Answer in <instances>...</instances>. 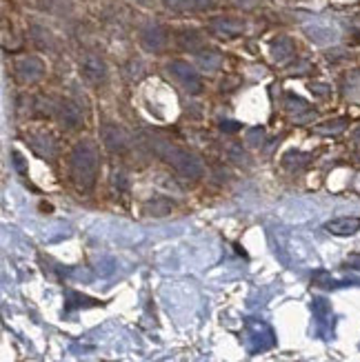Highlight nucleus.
<instances>
[{"mask_svg":"<svg viewBox=\"0 0 360 362\" xmlns=\"http://www.w3.org/2000/svg\"><path fill=\"white\" fill-rule=\"evenodd\" d=\"M81 78L89 85V87H103L107 85L109 81V69H107V62L100 54L96 52H87L83 58H81Z\"/></svg>","mask_w":360,"mask_h":362,"instance_id":"20e7f679","label":"nucleus"},{"mask_svg":"<svg viewBox=\"0 0 360 362\" xmlns=\"http://www.w3.org/2000/svg\"><path fill=\"white\" fill-rule=\"evenodd\" d=\"M171 29L167 25H163L161 21H147L140 25L138 29V45L143 47L147 54L161 56L167 52V47L171 45Z\"/></svg>","mask_w":360,"mask_h":362,"instance_id":"f03ea898","label":"nucleus"},{"mask_svg":"<svg viewBox=\"0 0 360 362\" xmlns=\"http://www.w3.org/2000/svg\"><path fill=\"white\" fill-rule=\"evenodd\" d=\"M287 109H289V114H294L296 118L301 116V112H305V114H309L311 109H309V105L303 100V98H298V96H294V93H287Z\"/></svg>","mask_w":360,"mask_h":362,"instance_id":"f3484780","label":"nucleus"},{"mask_svg":"<svg viewBox=\"0 0 360 362\" xmlns=\"http://www.w3.org/2000/svg\"><path fill=\"white\" fill-rule=\"evenodd\" d=\"M269 56L274 62H278V65H285V62L294 60V56H296V42L285 34L276 36L269 42Z\"/></svg>","mask_w":360,"mask_h":362,"instance_id":"9b49d317","label":"nucleus"},{"mask_svg":"<svg viewBox=\"0 0 360 362\" xmlns=\"http://www.w3.org/2000/svg\"><path fill=\"white\" fill-rule=\"evenodd\" d=\"M347 267H354V269H358V272H360V254L352 256V258L347 260Z\"/></svg>","mask_w":360,"mask_h":362,"instance_id":"6ab92c4d","label":"nucleus"},{"mask_svg":"<svg viewBox=\"0 0 360 362\" xmlns=\"http://www.w3.org/2000/svg\"><path fill=\"white\" fill-rule=\"evenodd\" d=\"M163 151L167 153L165 158L169 160V165L174 167L176 171H180L182 176H192V178H198V176H200L202 165H200V160L196 158V156H194L192 151L180 149V147H176V145H171V147L167 145Z\"/></svg>","mask_w":360,"mask_h":362,"instance_id":"423d86ee","label":"nucleus"},{"mask_svg":"<svg viewBox=\"0 0 360 362\" xmlns=\"http://www.w3.org/2000/svg\"><path fill=\"white\" fill-rule=\"evenodd\" d=\"M100 167V156L96 145L91 140H81L69 156V174L76 182V187H81V192H89L96 182Z\"/></svg>","mask_w":360,"mask_h":362,"instance_id":"f257e3e1","label":"nucleus"},{"mask_svg":"<svg viewBox=\"0 0 360 362\" xmlns=\"http://www.w3.org/2000/svg\"><path fill=\"white\" fill-rule=\"evenodd\" d=\"M161 3L176 13H200L209 11L218 5V0H161Z\"/></svg>","mask_w":360,"mask_h":362,"instance_id":"9d476101","label":"nucleus"},{"mask_svg":"<svg viewBox=\"0 0 360 362\" xmlns=\"http://www.w3.org/2000/svg\"><path fill=\"white\" fill-rule=\"evenodd\" d=\"M358 229H360V218H354V216H342L327 223V231L334 235H354Z\"/></svg>","mask_w":360,"mask_h":362,"instance_id":"ddd939ff","label":"nucleus"},{"mask_svg":"<svg viewBox=\"0 0 360 362\" xmlns=\"http://www.w3.org/2000/svg\"><path fill=\"white\" fill-rule=\"evenodd\" d=\"M174 40H176V45L180 47V49L192 52V54L200 52L202 47H207L205 36H202L200 31L194 29V27H182V29H178L176 34H174Z\"/></svg>","mask_w":360,"mask_h":362,"instance_id":"1a4fd4ad","label":"nucleus"},{"mask_svg":"<svg viewBox=\"0 0 360 362\" xmlns=\"http://www.w3.org/2000/svg\"><path fill=\"white\" fill-rule=\"evenodd\" d=\"M52 112L56 118H60L62 122L67 124V127H81L83 124V114L81 109H78V105L69 98H60L58 103H54Z\"/></svg>","mask_w":360,"mask_h":362,"instance_id":"6e6552de","label":"nucleus"},{"mask_svg":"<svg viewBox=\"0 0 360 362\" xmlns=\"http://www.w3.org/2000/svg\"><path fill=\"white\" fill-rule=\"evenodd\" d=\"M305 34L316 45H332L338 38V29L330 23H314L305 29Z\"/></svg>","mask_w":360,"mask_h":362,"instance_id":"f8f14e48","label":"nucleus"},{"mask_svg":"<svg viewBox=\"0 0 360 362\" xmlns=\"http://www.w3.org/2000/svg\"><path fill=\"white\" fill-rule=\"evenodd\" d=\"M31 40H34V45L42 47V49H52V47H54L52 34L47 29H42V27H34V29H31Z\"/></svg>","mask_w":360,"mask_h":362,"instance_id":"dca6fc26","label":"nucleus"},{"mask_svg":"<svg viewBox=\"0 0 360 362\" xmlns=\"http://www.w3.org/2000/svg\"><path fill=\"white\" fill-rule=\"evenodd\" d=\"M45 74H47V67H45L42 58H38V56H21L13 62V78L21 85L40 83Z\"/></svg>","mask_w":360,"mask_h":362,"instance_id":"39448f33","label":"nucleus"},{"mask_svg":"<svg viewBox=\"0 0 360 362\" xmlns=\"http://www.w3.org/2000/svg\"><path fill=\"white\" fill-rule=\"evenodd\" d=\"M354 138H356V140H360V129H356V134H354Z\"/></svg>","mask_w":360,"mask_h":362,"instance_id":"412c9836","label":"nucleus"},{"mask_svg":"<svg viewBox=\"0 0 360 362\" xmlns=\"http://www.w3.org/2000/svg\"><path fill=\"white\" fill-rule=\"evenodd\" d=\"M103 140L105 143L112 147V149H118V147H122L124 145V132L122 129H118V127H112V124H107V127H103Z\"/></svg>","mask_w":360,"mask_h":362,"instance_id":"2eb2a0df","label":"nucleus"},{"mask_svg":"<svg viewBox=\"0 0 360 362\" xmlns=\"http://www.w3.org/2000/svg\"><path fill=\"white\" fill-rule=\"evenodd\" d=\"M167 74L171 76L178 87H182L187 93H200L202 91V78L194 65L187 60H169L167 62Z\"/></svg>","mask_w":360,"mask_h":362,"instance_id":"7ed1b4c3","label":"nucleus"},{"mask_svg":"<svg viewBox=\"0 0 360 362\" xmlns=\"http://www.w3.org/2000/svg\"><path fill=\"white\" fill-rule=\"evenodd\" d=\"M136 5H140V7H153L156 3H158V0H134Z\"/></svg>","mask_w":360,"mask_h":362,"instance_id":"aec40b11","label":"nucleus"},{"mask_svg":"<svg viewBox=\"0 0 360 362\" xmlns=\"http://www.w3.org/2000/svg\"><path fill=\"white\" fill-rule=\"evenodd\" d=\"M194 58H196V62L205 71H216L218 67L223 65V54L218 52V49H214V47H209V45L202 47L200 52H196Z\"/></svg>","mask_w":360,"mask_h":362,"instance_id":"4468645a","label":"nucleus"},{"mask_svg":"<svg viewBox=\"0 0 360 362\" xmlns=\"http://www.w3.org/2000/svg\"><path fill=\"white\" fill-rule=\"evenodd\" d=\"M345 129H347V120H342V118L330 120V122L320 124V127H316L318 134H340V132H345Z\"/></svg>","mask_w":360,"mask_h":362,"instance_id":"a211bd4d","label":"nucleus"},{"mask_svg":"<svg viewBox=\"0 0 360 362\" xmlns=\"http://www.w3.org/2000/svg\"><path fill=\"white\" fill-rule=\"evenodd\" d=\"M247 23L238 16H214L209 18V31L218 38H236L245 34Z\"/></svg>","mask_w":360,"mask_h":362,"instance_id":"0eeeda50","label":"nucleus"}]
</instances>
